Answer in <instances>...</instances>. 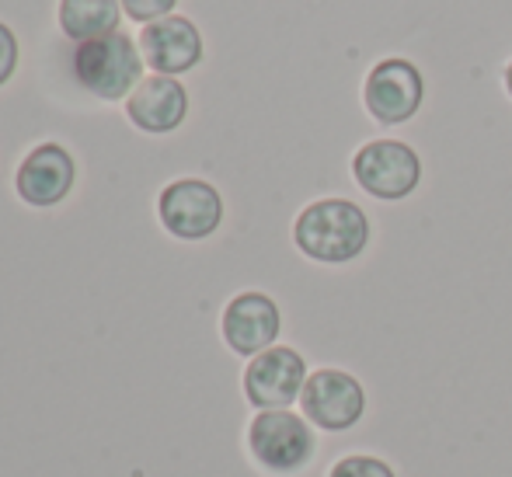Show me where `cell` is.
<instances>
[{"label": "cell", "instance_id": "cell-1", "mask_svg": "<svg viewBox=\"0 0 512 477\" xmlns=\"http://www.w3.org/2000/svg\"><path fill=\"white\" fill-rule=\"evenodd\" d=\"M293 241L314 262L342 265L366 251L370 220L349 199H317L293 223Z\"/></svg>", "mask_w": 512, "mask_h": 477}, {"label": "cell", "instance_id": "cell-2", "mask_svg": "<svg viewBox=\"0 0 512 477\" xmlns=\"http://www.w3.org/2000/svg\"><path fill=\"white\" fill-rule=\"evenodd\" d=\"M74 74L91 95L115 101L126 98L143 74V56L136 53L133 39L122 32H108L102 39L77 42Z\"/></svg>", "mask_w": 512, "mask_h": 477}, {"label": "cell", "instance_id": "cell-3", "mask_svg": "<svg viewBox=\"0 0 512 477\" xmlns=\"http://www.w3.org/2000/svg\"><path fill=\"white\" fill-rule=\"evenodd\" d=\"M314 429L290 408L258 411L248 429V450L269 474H297L314 457Z\"/></svg>", "mask_w": 512, "mask_h": 477}, {"label": "cell", "instance_id": "cell-4", "mask_svg": "<svg viewBox=\"0 0 512 477\" xmlns=\"http://www.w3.org/2000/svg\"><path fill=\"white\" fill-rule=\"evenodd\" d=\"M352 175L373 199L398 202L418 189L422 182V161L401 140H373L352 157Z\"/></svg>", "mask_w": 512, "mask_h": 477}, {"label": "cell", "instance_id": "cell-5", "mask_svg": "<svg viewBox=\"0 0 512 477\" xmlns=\"http://www.w3.org/2000/svg\"><path fill=\"white\" fill-rule=\"evenodd\" d=\"M307 383V363L290 345H272L258 352L244 370V394L258 411H283L300 401Z\"/></svg>", "mask_w": 512, "mask_h": 477}, {"label": "cell", "instance_id": "cell-6", "mask_svg": "<svg viewBox=\"0 0 512 477\" xmlns=\"http://www.w3.org/2000/svg\"><path fill=\"white\" fill-rule=\"evenodd\" d=\"M304 418L324 432H345L363 418L366 390L345 370H314L300 394Z\"/></svg>", "mask_w": 512, "mask_h": 477}, {"label": "cell", "instance_id": "cell-7", "mask_svg": "<svg viewBox=\"0 0 512 477\" xmlns=\"http://www.w3.org/2000/svg\"><path fill=\"white\" fill-rule=\"evenodd\" d=\"M425 98V81L418 74V67L411 60L391 56V60H380L370 70L363 88V101L370 108V115L384 126H401L411 115L422 108Z\"/></svg>", "mask_w": 512, "mask_h": 477}, {"label": "cell", "instance_id": "cell-8", "mask_svg": "<svg viewBox=\"0 0 512 477\" xmlns=\"http://www.w3.org/2000/svg\"><path fill=\"white\" fill-rule=\"evenodd\" d=\"M157 213H161V223L175 237H182V241H203V237H209L220 227L223 199L209 182L182 178V182H171L161 192Z\"/></svg>", "mask_w": 512, "mask_h": 477}, {"label": "cell", "instance_id": "cell-9", "mask_svg": "<svg viewBox=\"0 0 512 477\" xmlns=\"http://www.w3.org/2000/svg\"><path fill=\"white\" fill-rule=\"evenodd\" d=\"M283 317L272 296L265 293H241L227 303L223 310V338L237 356H251L272 349V342L279 338Z\"/></svg>", "mask_w": 512, "mask_h": 477}, {"label": "cell", "instance_id": "cell-10", "mask_svg": "<svg viewBox=\"0 0 512 477\" xmlns=\"http://www.w3.org/2000/svg\"><path fill=\"white\" fill-rule=\"evenodd\" d=\"M140 49L143 63L157 74H185L203 60V39H199V28L189 18H161L150 21L140 32Z\"/></svg>", "mask_w": 512, "mask_h": 477}, {"label": "cell", "instance_id": "cell-11", "mask_svg": "<svg viewBox=\"0 0 512 477\" xmlns=\"http://www.w3.org/2000/svg\"><path fill=\"white\" fill-rule=\"evenodd\" d=\"M14 189L28 206H56L74 189V157L60 143H42L21 161Z\"/></svg>", "mask_w": 512, "mask_h": 477}, {"label": "cell", "instance_id": "cell-12", "mask_svg": "<svg viewBox=\"0 0 512 477\" xmlns=\"http://www.w3.org/2000/svg\"><path fill=\"white\" fill-rule=\"evenodd\" d=\"M189 112V95L175 77L154 74L133 88L126 101V115L143 133H171L185 122Z\"/></svg>", "mask_w": 512, "mask_h": 477}, {"label": "cell", "instance_id": "cell-13", "mask_svg": "<svg viewBox=\"0 0 512 477\" xmlns=\"http://www.w3.org/2000/svg\"><path fill=\"white\" fill-rule=\"evenodd\" d=\"M119 7L122 0H63L60 25L74 42L102 39L119 25Z\"/></svg>", "mask_w": 512, "mask_h": 477}, {"label": "cell", "instance_id": "cell-14", "mask_svg": "<svg viewBox=\"0 0 512 477\" xmlns=\"http://www.w3.org/2000/svg\"><path fill=\"white\" fill-rule=\"evenodd\" d=\"M328 477H398V474H394V467L384 464L380 457H363V453H356V457L338 460Z\"/></svg>", "mask_w": 512, "mask_h": 477}, {"label": "cell", "instance_id": "cell-15", "mask_svg": "<svg viewBox=\"0 0 512 477\" xmlns=\"http://www.w3.org/2000/svg\"><path fill=\"white\" fill-rule=\"evenodd\" d=\"M122 7H126V14L133 21H161L168 18V11L175 7V0H122Z\"/></svg>", "mask_w": 512, "mask_h": 477}, {"label": "cell", "instance_id": "cell-16", "mask_svg": "<svg viewBox=\"0 0 512 477\" xmlns=\"http://www.w3.org/2000/svg\"><path fill=\"white\" fill-rule=\"evenodd\" d=\"M14 67H18V39H14L11 28L0 21V84H7Z\"/></svg>", "mask_w": 512, "mask_h": 477}, {"label": "cell", "instance_id": "cell-17", "mask_svg": "<svg viewBox=\"0 0 512 477\" xmlns=\"http://www.w3.org/2000/svg\"><path fill=\"white\" fill-rule=\"evenodd\" d=\"M506 88H509V95H512V63H509V70H506Z\"/></svg>", "mask_w": 512, "mask_h": 477}]
</instances>
